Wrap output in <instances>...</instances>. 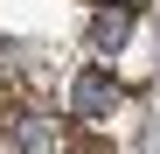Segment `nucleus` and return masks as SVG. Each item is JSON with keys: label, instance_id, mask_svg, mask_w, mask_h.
<instances>
[{"label": "nucleus", "instance_id": "nucleus-1", "mask_svg": "<svg viewBox=\"0 0 160 154\" xmlns=\"http://www.w3.org/2000/svg\"><path fill=\"white\" fill-rule=\"evenodd\" d=\"M70 105L84 112V119H104V112L118 105V84H112V77H104V70H84V77H77V84H70Z\"/></svg>", "mask_w": 160, "mask_h": 154}, {"label": "nucleus", "instance_id": "nucleus-2", "mask_svg": "<svg viewBox=\"0 0 160 154\" xmlns=\"http://www.w3.org/2000/svg\"><path fill=\"white\" fill-rule=\"evenodd\" d=\"M14 140L21 147H28V154H56V126H49V119H35V112H14Z\"/></svg>", "mask_w": 160, "mask_h": 154}, {"label": "nucleus", "instance_id": "nucleus-3", "mask_svg": "<svg viewBox=\"0 0 160 154\" xmlns=\"http://www.w3.org/2000/svg\"><path fill=\"white\" fill-rule=\"evenodd\" d=\"M125 28H132V7H98L91 42H98V49H118V42H125Z\"/></svg>", "mask_w": 160, "mask_h": 154}, {"label": "nucleus", "instance_id": "nucleus-4", "mask_svg": "<svg viewBox=\"0 0 160 154\" xmlns=\"http://www.w3.org/2000/svg\"><path fill=\"white\" fill-rule=\"evenodd\" d=\"M0 154H7V133H0Z\"/></svg>", "mask_w": 160, "mask_h": 154}]
</instances>
